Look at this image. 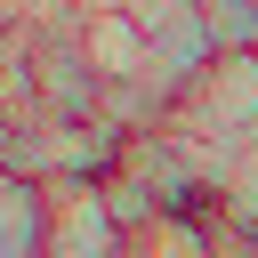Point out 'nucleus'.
<instances>
[{
	"mask_svg": "<svg viewBox=\"0 0 258 258\" xmlns=\"http://www.w3.org/2000/svg\"><path fill=\"white\" fill-rule=\"evenodd\" d=\"M129 16H137V32H145V48H153L145 81L169 89V97H185V89L210 73V56H218V32H210L202 0H129Z\"/></svg>",
	"mask_w": 258,
	"mask_h": 258,
	"instance_id": "1",
	"label": "nucleus"
},
{
	"mask_svg": "<svg viewBox=\"0 0 258 258\" xmlns=\"http://www.w3.org/2000/svg\"><path fill=\"white\" fill-rule=\"evenodd\" d=\"M169 129H218V137H258V48H218L210 73L177 97Z\"/></svg>",
	"mask_w": 258,
	"mask_h": 258,
	"instance_id": "2",
	"label": "nucleus"
},
{
	"mask_svg": "<svg viewBox=\"0 0 258 258\" xmlns=\"http://www.w3.org/2000/svg\"><path fill=\"white\" fill-rule=\"evenodd\" d=\"M121 250H129V234H121V218L105 210V185H97V177L48 185V250H40V258H121Z\"/></svg>",
	"mask_w": 258,
	"mask_h": 258,
	"instance_id": "3",
	"label": "nucleus"
},
{
	"mask_svg": "<svg viewBox=\"0 0 258 258\" xmlns=\"http://www.w3.org/2000/svg\"><path fill=\"white\" fill-rule=\"evenodd\" d=\"M81 48H89L97 81H145V64H153V48H145L129 8H89L81 16Z\"/></svg>",
	"mask_w": 258,
	"mask_h": 258,
	"instance_id": "4",
	"label": "nucleus"
},
{
	"mask_svg": "<svg viewBox=\"0 0 258 258\" xmlns=\"http://www.w3.org/2000/svg\"><path fill=\"white\" fill-rule=\"evenodd\" d=\"M48 250V185L0 169V258H40Z\"/></svg>",
	"mask_w": 258,
	"mask_h": 258,
	"instance_id": "5",
	"label": "nucleus"
},
{
	"mask_svg": "<svg viewBox=\"0 0 258 258\" xmlns=\"http://www.w3.org/2000/svg\"><path fill=\"white\" fill-rule=\"evenodd\" d=\"M121 258H210V210L202 218H153L145 234H129Z\"/></svg>",
	"mask_w": 258,
	"mask_h": 258,
	"instance_id": "6",
	"label": "nucleus"
},
{
	"mask_svg": "<svg viewBox=\"0 0 258 258\" xmlns=\"http://www.w3.org/2000/svg\"><path fill=\"white\" fill-rule=\"evenodd\" d=\"M218 218H226L234 234H250V242H258V137L242 145V161H234V177L218 185Z\"/></svg>",
	"mask_w": 258,
	"mask_h": 258,
	"instance_id": "7",
	"label": "nucleus"
},
{
	"mask_svg": "<svg viewBox=\"0 0 258 258\" xmlns=\"http://www.w3.org/2000/svg\"><path fill=\"white\" fill-rule=\"evenodd\" d=\"M202 16L218 32V48H258V8L250 0H202Z\"/></svg>",
	"mask_w": 258,
	"mask_h": 258,
	"instance_id": "8",
	"label": "nucleus"
}]
</instances>
